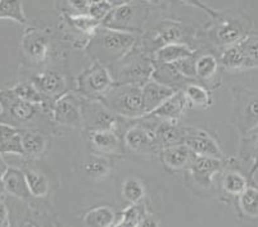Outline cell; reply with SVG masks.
Segmentation results:
<instances>
[{
	"label": "cell",
	"mask_w": 258,
	"mask_h": 227,
	"mask_svg": "<svg viewBox=\"0 0 258 227\" xmlns=\"http://www.w3.org/2000/svg\"><path fill=\"white\" fill-rule=\"evenodd\" d=\"M137 37L131 32L117 31V30L98 29L94 32L90 41L91 54L99 63H112L122 58L135 45Z\"/></svg>",
	"instance_id": "obj_1"
},
{
	"label": "cell",
	"mask_w": 258,
	"mask_h": 227,
	"mask_svg": "<svg viewBox=\"0 0 258 227\" xmlns=\"http://www.w3.org/2000/svg\"><path fill=\"white\" fill-rule=\"evenodd\" d=\"M103 103L112 113L130 118L144 116L142 86L116 84L103 95Z\"/></svg>",
	"instance_id": "obj_2"
},
{
	"label": "cell",
	"mask_w": 258,
	"mask_h": 227,
	"mask_svg": "<svg viewBox=\"0 0 258 227\" xmlns=\"http://www.w3.org/2000/svg\"><path fill=\"white\" fill-rule=\"evenodd\" d=\"M113 85V80L105 68L104 64L95 62L80 74L77 80V88L86 97H100L104 95Z\"/></svg>",
	"instance_id": "obj_3"
},
{
	"label": "cell",
	"mask_w": 258,
	"mask_h": 227,
	"mask_svg": "<svg viewBox=\"0 0 258 227\" xmlns=\"http://www.w3.org/2000/svg\"><path fill=\"white\" fill-rule=\"evenodd\" d=\"M142 8L137 4H117L103 21V25L107 29L117 30V31L134 32L137 31L138 25L142 21Z\"/></svg>",
	"instance_id": "obj_4"
},
{
	"label": "cell",
	"mask_w": 258,
	"mask_h": 227,
	"mask_svg": "<svg viewBox=\"0 0 258 227\" xmlns=\"http://www.w3.org/2000/svg\"><path fill=\"white\" fill-rule=\"evenodd\" d=\"M182 142L198 157H211L222 159L221 149L210 133L202 130L185 128L182 130Z\"/></svg>",
	"instance_id": "obj_5"
},
{
	"label": "cell",
	"mask_w": 258,
	"mask_h": 227,
	"mask_svg": "<svg viewBox=\"0 0 258 227\" xmlns=\"http://www.w3.org/2000/svg\"><path fill=\"white\" fill-rule=\"evenodd\" d=\"M236 122L241 135H247L258 126V93H244L236 98Z\"/></svg>",
	"instance_id": "obj_6"
},
{
	"label": "cell",
	"mask_w": 258,
	"mask_h": 227,
	"mask_svg": "<svg viewBox=\"0 0 258 227\" xmlns=\"http://www.w3.org/2000/svg\"><path fill=\"white\" fill-rule=\"evenodd\" d=\"M51 114L54 121L59 125L80 127L83 125L81 104L71 94H63L54 102L51 107Z\"/></svg>",
	"instance_id": "obj_7"
},
{
	"label": "cell",
	"mask_w": 258,
	"mask_h": 227,
	"mask_svg": "<svg viewBox=\"0 0 258 227\" xmlns=\"http://www.w3.org/2000/svg\"><path fill=\"white\" fill-rule=\"evenodd\" d=\"M21 49L34 62H44L48 58V37L39 30H26L21 39Z\"/></svg>",
	"instance_id": "obj_8"
},
{
	"label": "cell",
	"mask_w": 258,
	"mask_h": 227,
	"mask_svg": "<svg viewBox=\"0 0 258 227\" xmlns=\"http://www.w3.org/2000/svg\"><path fill=\"white\" fill-rule=\"evenodd\" d=\"M143 93V104H144V116L157 109L162 105L168 98L172 97L176 93L175 88L165 85V84L157 83L154 80L148 81L145 85L142 86Z\"/></svg>",
	"instance_id": "obj_9"
},
{
	"label": "cell",
	"mask_w": 258,
	"mask_h": 227,
	"mask_svg": "<svg viewBox=\"0 0 258 227\" xmlns=\"http://www.w3.org/2000/svg\"><path fill=\"white\" fill-rule=\"evenodd\" d=\"M83 123L90 126L94 130H113L114 117L107 107H102L98 103L81 105Z\"/></svg>",
	"instance_id": "obj_10"
},
{
	"label": "cell",
	"mask_w": 258,
	"mask_h": 227,
	"mask_svg": "<svg viewBox=\"0 0 258 227\" xmlns=\"http://www.w3.org/2000/svg\"><path fill=\"white\" fill-rule=\"evenodd\" d=\"M7 108L8 113L15 121L20 123H27L35 118L37 113L36 105L18 99L9 90H3L2 95V109Z\"/></svg>",
	"instance_id": "obj_11"
},
{
	"label": "cell",
	"mask_w": 258,
	"mask_h": 227,
	"mask_svg": "<svg viewBox=\"0 0 258 227\" xmlns=\"http://www.w3.org/2000/svg\"><path fill=\"white\" fill-rule=\"evenodd\" d=\"M196 158V154L187 148L184 142L166 146L161 150V159L171 170H182L185 167H190L191 162Z\"/></svg>",
	"instance_id": "obj_12"
},
{
	"label": "cell",
	"mask_w": 258,
	"mask_h": 227,
	"mask_svg": "<svg viewBox=\"0 0 258 227\" xmlns=\"http://www.w3.org/2000/svg\"><path fill=\"white\" fill-rule=\"evenodd\" d=\"M221 159L211 158V157L196 156L194 161L190 165V170H191L194 179L203 186H210L213 176L221 170Z\"/></svg>",
	"instance_id": "obj_13"
},
{
	"label": "cell",
	"mask_w": 258,
	"mask_h": 227,
	"mask_svg": "<svg viewBox=\"0 0 258 227\" xmlns=\"http://www.w3.org/2000/svg\"><path fill=\"white\" fill-rule=\"evenodd\" d=\"M40 93L44 97H58L64 94L66 90V80L60 73L55 71H46L39 73L32 79Z\"/></svg>",
	"instance_id": "obj_14"
},
{
	"label": "cell",
	"mask_w": 258,
	"mask_h": 227,
	"mask_svg": "<svg viewBox=\"0 0 258 227\" xmlns=\"http://www.w3.org/2000/svg\"><path fill=\"white\" fill-rule=\"evenodd\" d=\"M186 104L187 102L184 93L176 91L172 97L168 98L163 104L159 105L158 108L154 109V111L152 112V113L148 114V116H152L154 117V118L165 119L167 122H173V121H177V119L184 114Z\"/></svg>",
	"instance_id": "obj_15"
},
{
	"label": "cell",
	"mask_w": 258,
	"mask_h": 227,
	"mask_svg": "<svg viewBox=\"0 0 258 227\" xmlns=\"http://www.w3.org/2000/svg\"><path fill=\"white\" fill-rule=\"evenodd\" d=\"M0 184L7 193L16 198L25 200L31 196L27 182H26L25 172L18 168H7L0 180Z\"/></svg>",
	"instance_id": "obj_16"
},
{
	"label": "cell",
	"mask_w": 258,
	"mask_h": 227,
	"mask_svg": "<svg viewBox=\"0 0 258 227\" xmlns=\"http://www.w3.org/2000/svg\"><path fill=\"white\" fill-rule=\"evenodd\" d=\"M153 69L154 64H152L149 60H138L128 65L125 71H122L119 84H130L137 86L145 85L148 81H151Z\"/></svg>",
	"instance_id": "obj_17"
},
{
	"label": "cell",
	"mask_w": 258,
	"mask_h": 227,
	"mask_svg": "<svg viewBox=\"0 0 258 227\" xmlns=\"http://www.w3.org/2000/svg\"><path fill=\"white\" fill-rule=\"evenodd\" d=\"M125 144L137 152H148L154 149L156 141L153 131H149L147 127L140 125L133 126L125 133Z\"/></svg>",
	"instance_id": "obj_18"
},
{
	"label": "cell",
	"mask_w": 258,
	"mask_h": 227,
	"mask_svg": "<svg viewBox=\"0 0 258 227\" xmlns=\"http://www.w3.org/2000/svg\"><path fill=\"white\" fill-rule=\"evenodd\" d=\"M194 51L185 44L173 43L163 45L157 49L154 53V63L156 64H172L180 59L193 57Z\"/></svg>",
	"instance_id": "obj_19"
},
{
	"label": "cell",
	"mask_w": 258,
	"mask_h": 227,
	"mask_svg": "<svg viewBox=\"0 0 258 227\" xmlns=\"http://www.w3.org/2000/svg\"><path fill=\"white\" fill-rule=\"evenodd\" d=\"M90 141L100 153H116L119 150V140L113 130H93Z\"/></svg>",
	"instance_id": "obj_20"
},
{
	"label": "cell",
	"mask_w": 258,
	"mask_h": 227,
	"mask_svg": "<svg viewBox=\"0 0 258 227\" xmlns=\"http://www.w3.org/2000/svg\"><path fill=\"white\" fill-rule=\"evenodd\" d=\"M116 221V213L108 205L93 208L84 216L85 227H112Z\"/></svg>",
	"instance_id": "obj_21"
},
{
	"label": "cell",
	"mask_w": 258,
	"mask_h": 227,
	"mask_svg": "<svg viewBox=\"0 0 258 227\" xmlns=\"http://www.w3.org/2000/svg\"><path fill=\"white\" fill-rule=\"evenodd\" d=\"M153 135L156 145L161 146L162 149L182 142V130L176 127L172 122L162 123L156 131H153Z\"/></svg>",
	"instance_id": "obj_22"
},
{
	"label": "cell",
	"mask_w": 258,
	"mask_h": 227,
	"mask_svg": "<svg viewBox=\"0 0 258 227\" xmlns=\"http://www.w3.org/2000/svg\"><path fill=\"white\" fill-rule=\"evenodd\" d=\"M245 36L239 23H234V21H224L216 29V39L220 44L224 45H234L239 43Z\"/></svg>",
	"instance_id": "obj_23"
},
{
	"label": "cell",
	"mask_w": 258,
	"mask_h": 227,
	"mask_svg": "<svg viewBox=\"0 0 258 227\" xmlns=\"http://www.w3.org/2000/svg\"><path fill=\"white\" fill-rule=\"evenodd\" d=\"M21 142L25 156H40L46 148V139L43 133L35 131H21Z\"/></svg>",
	"instance_id": "obj_24"
},
{
	"label": "cell",
	"mask_w": 258,
	"mask_h": 227,
	"mask_svg": "<svg viewBox=\"0 0 258 227\" xmlns=\"http://www.w3.org/2000/svg\"><path fill=\"white\" fill-rule=\"evenodd\" d=\"M236 44L243 54L244 68H258V34L244 36Z\"/></svg>",
	"instance_id": "obj_25"
},
{
	"label": "cell",
	"mask_w": 258,
	"mask_h": 227,
	"mask_svg": "<svg viewBox=\"0 0 258 227\" xmlns=\"http://www.w3.org/2000/svg\"><path fill=\"white\" fill-rule=\"evenodd\" d=\"M12 94L18 99L34 104L36 107L45 105V97L40 93L39 89L35 86L34 83H21L9 89Z\"/></svg>",
	"instance_id": "obj_26"
},
{
	"label": "cell",
	"mask_w": 258,
	"mask_h": 227,
	"mask_svg": "<svg viewBox=\"0 0 258 227\" xmlns=\"http://www.w3.org/2000/svg\"><path fill=\"white\" fill-rule=\"evenodd\" d=\"M239 208L244 216L258 218V186L249 185L239 195Z\"/></svg>",
	"instance_id": "obj_27"
},
{
	"label": "cell",
	"mask_w": 258,
	"mask_h": 227,
	"mask_svg": "<svg viewBox=\"0 0 258 227\" xmlns=\"http://www.w3.org/2000/svg\"><path fill=\"white\" fill-rule=\"evenodd\" d=\"M9 20L18 25H25L27 18L21 0H0V21Z\"/></svg>",
	"instance_id": "obj_28"
},
{
	"label": "cell",
	"mask_w": 258,
	"mask_h": 227,
	"mask_svg": "<svg viewBox=\"0 0 258 227\" xmlns=\"http://www.w3.org/2000/svg\"><path fill=\"white\" fill-rule=\"evenodd\" d=\"M25 172L26 182L29 186L30 194L35 198H43L49 191V182L48 179L44 176L43 173L37 172L34 170L23 171Z\"/></svg>",
	"instance_id": "obj_29"
},
{
	"label": "cell",
	"mask_w": 258,
	"mask_h": 227,
	"mask_svg": "<svg viewBox=\"0 0 258 227\" xmlns=\"http://www.w3.org/2000/svg\"><path fill=\"white\" fill-rule=\"evenodd\" d=\"M184 95L186 98V102L190 104L201 107V108H208L212 104V97L210 91L203 86L197 85V84H190L185 88Z\"/></svg>",
	"instance_id": "obj_30"
},
{
	"label": "cell",
	"mask_w": 258,
	"mask_h": 227,
	"mask_svg": "<svg viewBox=\"0 0 258 227\" xmlns=\"http://www.w3.org/2000/svg\"><path fill=\"white\" fill-rule=\"evenodd\" d=\"M122 196L131 204H138L145 196L144 185L135 177H128L122 185Z\"/></svg>",
	"instance_id": "obj_31"
},
{
	"label": "cell",
	"mask_w": 258,
	"mask_h": 227,
	"mask_svg": "<svg viewBox=\"0 0 258 227\" xmlns=\"http://www.w3.org/2000/svg\"><path fill=\"white\" fill-rule=\"evenodd\" d=\"M181 79H184V77H182L179 72L176 71L173 64H156V63H154V69H153V73H152V80H154V81H157V83L172 86V84L179 83Z\"/></svg>",
	"instance_id": "obj_32"
},
{
	"label": "cell",
	"mask_w": 258,
	"mask_h": 227,
	"mask_svg": "<svg viewBox=\"0 0 258 227\" xmlns=\"http://www.w3.org/2000/svg\"><path fill=\"white\" fill-rule=\"evenodd\" d=\"M248 186V180L247 177H244L241 173L235 172H229L224 176V180H222V188L226 191L227 194L234 196H239L245 188Z\"/></svg>",
	"instance_id": "obj_33"
},
{
	"label": "cell",
	"mask_w": 258,
	"mask_h": 227,
	"mask_svg": "<svg viewBox=\"0 0 258 227\" xmlns=\"http://www.w3.org/2000/svg\"><path fill=\"white\" fill-rule=\"evenodd\" d=\"M69 23L75 27L77 31L83 32V34L94 35V32L99 29L100 22L97 20H94L93 17L88 15V13H80V15H72L67 17Z\"/></svg>",
	"instance_id": "obj_34"
},
{
	"label": "cell",
	"mask_w": 258,
	"mask_h": 227,
	"mask_svg": "<svg viewBox=\"0 0 258 227\" xmlns=\"http://www.w3.org/2000/svg\"><path fill=\"white\" fill-rule=\"evenodd\" d=\"M219 62L212 54H205L196 60V73L197 77L202 80H210L217 72Z\"/></svg>",
	"instance_id": "obj_35"
},
{
	"label": "cell",
	"mask_w": 258,
	"mask_h": 227,
	"mask_svg": "<svg viewBox=\"0 0 258 227\" xmlns=\"http://www.w3.org/2000/svg\"><path fill=\"white\" fill-rule=\"evenodd\" d=\"M84 170L90 177L94 179H102L109 172V162L107 158L99 156H91L84 165Z\"/></svg>",
	"instance_id": "obj_36"
},
{
	"label": "cell",
	"mask_w": 258,
	"mask_h": 227,
	"mask_svg": "<svg viewBox=\"0 0 258 227\" xmlns=\"http://www.w3.org/2000/svg\"><path fill=\"white\" fill-rule=\"evenodd\" d=\"M221 64L227 69H243L244 58L238 44L230 45L221 55Z\"/></svg>",
	"instance_id": "obj_37"
},
{
	"label": "cell",
	"mask_w": 258,
	"mask_h": 227,
	"mask_svg": "<svg viewBox=\"0 0 258 227\" xmlns=\"http://www.w3.org/2000/svg\"><path fill=\"white\" fill-rule=\"evenodd\" d=\"M181 39V30L175 25H171L165 27L163 30L158 32V36L156 37L157 44H159V48L167 44L179 43V40Z\"/></svg>",
	"instance_id": "obj_38"
},
{
	"label": "cell",
	"mask_w": 258,
	"mask_h": 227,
	"mask_svg": "<svg viewBox=\"0 0 258 227\" xmlns=\"http://www.w3.org/2000/svg\"><path fill=\"white\" fill-rule=\"evenodd\" d=\"M176 71L179 72L184 79H196V59L193 57H187L184 59H180L177 62L172 63Z\"/></svg>",
	"instance_id": "obj_39"
},
{
	"label": "cell",
	"mask_w": 258,
	"mask_h": 227,
	"mask_svg": "<svg viewBox=\"0 0 258 227\" xmlns=\"http://www.w3.org/2000/svg\"><path fill=\"white\" fill-rule=\"evenodd\" d=\"M112 8H113V4H112L109 0H105V2H102V3L91 4V6H89L88 15L90 16V17H93L94 20L103 22V21L105 20V17L111 13Z\"/></svg>",
	"instance_id": "obj_40"
},
{
	"label": "cell",
	"mask_w": 258,
	"mask_h": 227,
	"mask_svg": "<svg viewBox=\"0 0 258 227\" xmlns=\"http://www.w3.org/2000/svg\"><path fill=\"white\" fill-rule=\"evenodd\" d=\"M140 221V212L137 204L128 207L125 212L122 213V217L118 223L113 227H137Z\"/></svg>",
	"instance_id": "obj_41"
},
{
	"label": "cell",
	"mask_w": 258,
	"mask_h": 227,
	"mask_svg": "<svg viewBox=\"0 0 258 227\" xmlns=\"http://www.w3.org/2000/svg\"><path fill=\"white\" fill-rule=\"evenodd\" d=\"M21 132V128L16 127L9 123L0 122V145L6 144L9 140H12L15 136H17Z\"/></svg>",
	"instance_id": "obj_42"
},
{
	"label": "cell",
	"mask_w": 258,
	"mask_h": 227,
	"mask_svg": "<svg viewBox=\"0 0 258 227\" xmlns=\"http://www.w3.org/2000/svg\"><path fill=\"white\" fill-rule=\"evenodd\" d=\"M180 2H182V3L187 4V6H191V7H196V8L201 9V11H203L205 13H207L208 16H211V17L213 18H217L219 17V12L215 11V9H212L211 7H208L207 4H205L202 0H180Z\"/></svg>",
	"instance_id": "obj_43"
},
{
	"label": "cell",
	"mask_w": 258,
	"mask_h": 227,
	"mask_svg": "<svg viewBox=\"0 0 258 227\" xmlns=\"http://www.w3.org/2000/svg\"><path fill=\"white\" fill-rule=\"evenodd\" d=\"M250 156H252V165H250L248 176H249V179H253V176L255 175V172H258V136H255L254 141H253V146H252V150H250Z\"/></svg>",
	"instance_id": "obj_44"
},
{
	"label": "cell",
	"mask_w": 258,
	"mask_h": 227,
	"mask_svg": "<svg viewBox=\"0 0 258 227\" xmlns=\"http://www.w3.org/2000/svg\"><path fill=\"white\" fill-rule=\"evenodd\" d=\"M67 2L71 4L72 8L79 11L81 15H83V13H88V8H89L88 0H67Z\"/></svg>",
	"instance_id": "obj_45"
},
{
	"label": "cell",
	"mask_w": 258,
	"mask_h": 227,
	"mask_svg": "<svg viewBox=\"0 0 258 227\" xmlns=\"http://www.w3.org/2000/svg\"><path fill=\"white\" fill-rule=\"evenodd\" d=\"M0 227H9L8 208L3 202H0Z\"/></svg>",
	"instance_id": "obj_46"
},
{
	"label": "cell",
	"mask_w": 258,
	"mask_h": 227,
	"mask_svg": "<svg viewBox=\"0 0 258 227\" xmlns=\"http://www.w3.org/2000/svg\"><path fill=\"white\" fill-rule=\"evenodd\" d=\"M137 227H159V223L153 216H147L144 218H140Z\"/></svg>",
	"instance_id": "obj_47"
},
{
	"label": "cell",
	"mask_w": 258,
	"mask_h": 227,
	"mask_svg": "<svg viewBox=\"0 0 258 227\" xmlns=\"http://www.w3.org/2000/svg\"><path fill=\"white\" fill-rule=\"evenodd\" d=\"M20 227H40V226L36 223V222L34 221V219L26 218V219H23L22 222H21Z\"/></svg>",
	"instance_id": "obj_48"
},
{
	"label": "cell",
	"mask_w": 258,
	"mask_h": 227,
	"mask_svg": "<svg viewBox=\"0 0 258 227\" xmlns=\"http://www.w3.org/2000/svg\"><path fill=\"white\" fill-rule=\"evenodd\" d=\"M112 4H122V3H130V0H109Z\"/></svg>",
	"instance_id": "obj_49"
},
{
	"label": "cell",
	"mask_w": 258,
	"mask_h": 227,
	"mask_svg": "<svg viewBox=\"0 0 258 227\" xmlns=\"http://www.w3.org/2000/svg\"><path fill=\"white\" fill-rule=\"evenodd\" d=\"M102 2H105V0H88L89 6H91V4H97V3H102Z\"/></svg>",
	"instance_id": "obj_50"
},
{
	"label": "cell",
	"mask_w": 258,
	"mask_h": 227,
	"mask_svg": "<svg viewBox=\"0 0 258 227\" xmlns=\"http://www.w3.org/2000/svg\"><path fill=\"white\" fill-rule=\"evenodd\" d=\"M145 2H148V3H151V4H158L161 0H145Z\"/></svg>",
	"instance_id": "obj_51"
},
{
	"label": "cell",
	"mask_w": 258,
	"mask_h": 227,
	"mask_svg": "<svg viewBox=\"0 0 258 227\" xmlns=\"http://www.w3.org/2000/svg\"><path fill=\"white\" fill-rule=\"evenodd\" d=\"M2 95H3V90H0V108H2Z\"/></svg>",
	"instance_id": "obj_52"
},
{
	"label": "cell",
	"mask_w": 258,
	"mask_h": 227,
	"mask_svg": "<svg viewBox=\"0 0 258 227\" xmlns=\"http://www.w3.org/2000/svg\"><path fill=\"white\" fill-rule=\"evenodd\" d=\"M0 191H2V188H0Z\"/></svg>",
	"instance_id": "obj_53"
}]
</instances>
